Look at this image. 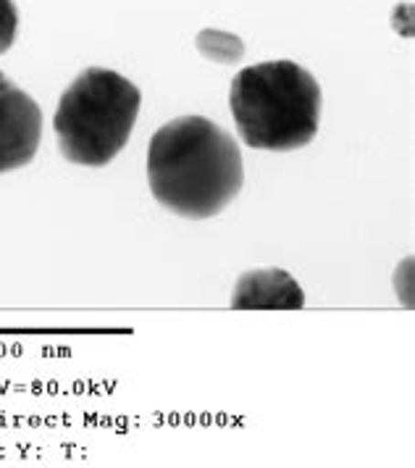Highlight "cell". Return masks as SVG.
<instances>
[{"label":"cell","instance_id":"6da1fadb","mask_svg":"<svg viewBox=\"0 0 415 468\" xmlns=\"http://www.w3.org/2000/svg\"><path fill=\"white\" fill-rule=\"evenodd\" d=\"M147 182L153 197L166 211L185 218H210L242 190V153L216 122L182 116L153 134Z\"/></svg>","mask_w":415,"mask_h":468},{"label":"cell","instance_id":"3957f363","mask_svg":"<svg viewBox=\"0 0 415 468\" xmlns=\"http://www.w3.org/2000/svg\"><path fill=\"white\" fill-rule=\"evenodd\" d=\"M143 92L126 77L90 66L61 95L53 129L63 158L77 166H108L129 143Z\"/></svg>","mask_w":415,"mask_h":468},{"label":"cell","instance_id":"52a82bcc","mask_svg":"<svg viewBox=\"0 0 415 468\" xmlns=\"http://www.w3.org/2000/svg\"><path fill=\"white\" fill-rule=\"evenodd\" d=\"M19 35V8L14 0H0V53L11 50Z\"/></svg>","mask_w":415,"mask_h":468},{"label":"cell","instance_id":"8992f818","mask_svg":"<svg viewBox=\"0 0 415 468\" xmlns=\"http://www.w3.org/2000/svg\"><path fill=\"white\" fill-rule=\"evenodd\" d=\"M195 45H197L203 58L216 61V64H237L245 56L242 37H237L231 32H224V29H203V32H197Z\"/></svg>","mask_w":415,"mask_h":468},{"label":"cell","instance_id":"5b68a950","mask_svg":"<svg viewBox=\"0 0 415 468\" xmlns=\"http://www.w3.org/2000/svg\"><path fill=\"white\" fill-rule=\"evenodd\" d=\"M303 305H305L303 287L282 269L242 274L231 295V308L237 311H300Z\"/></svg>","mask_w":415,"mask_h":468},{"label":"cell","instance_id":"277c9868","mask_svg":"<svg viewBox=\"0 0 415 468\" xmlns=\"http://www.w3.org/2000/svg\"><path fill=\"white\" fill-rule=\"evenodd\" d=\"M40 137V106L0 71V174L32 164Z\"/></svg>","mask_w":415,"mask_h":468},{"label":"cell","instance_id":"7a4b0ae2","mask_svg":"<svg viewBox=\"0 0 415 468\" xmlns=\"http://www.w3.org/2000/svg\"><path fill=\"white\" fill-rule=\"evenodd\" d=\"M229 106L245 145L287 153L311 145L318 134L321 87L294 61H266L231 80Z\"/></svg>","mask_w":415,"mask_h":468}]
</instances>
